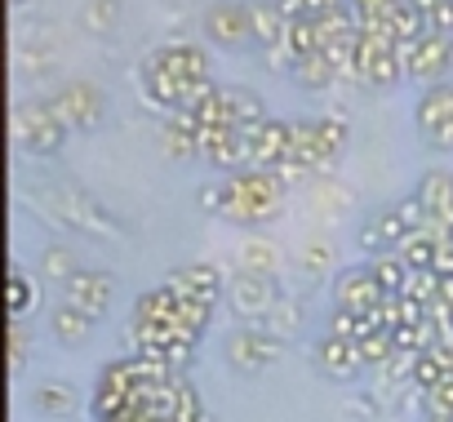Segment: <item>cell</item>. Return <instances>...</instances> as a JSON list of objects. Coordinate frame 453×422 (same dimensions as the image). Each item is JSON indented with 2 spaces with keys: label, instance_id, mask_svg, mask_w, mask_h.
<instances>
[{
  "label": "cell",
  "instance_id": "obj_1",
  "mask_svg": "<svg viewBox=\"0 0 453 422\" xmlns=\"http://www.w3.org/2000/svg\"><path fill=\"white\" fill-rule=\"evenodd\" d=\"M138 81L151 107L160 111H191L209 89V54L191 41H165L138 63Z\"/></svg>",
  "mask_w": 453,
  "mask_h": 422
},
{
  "label": "cell",
  "instance_id": "obj_2",
  "mask_svg": "<svg viewBox=\"0 0 453 422\" xmlns=\"http://www.w3.org/2000/svg\"><path fill=\"white\" fill-rule=\"evenodd\" d=\"M285 178L272 169H236L213 187H200V204L236 227H263L285 209Z\"/></svg>",
  "mask_w": 453,
  "mask_h": 422
},
{
  "label": "cell",
  "instance_id": "obj_3",
  "mask_svg": "<svg viewBox=\"0 0 453 422\" xmlns=\"http://www.w3.org/2000/svg\"><path fill=\"white\" fill-rule=\"evenodd\" d=\"M209 311H213V307H204V303L178 294V289L165 280V285L147 289V294L134 303V325H165V329H182V334L204 338V329H209Z\"/></svg>",
  "mask_w": 453,
  "mask_h": 422
},
{
  "label": "cell",
  "instance_id": "obj_4",
  "mask_svg": "<svg viewBox=\"0 0 453 422\" xmlns=\"http://www.w3.org/2000/svg\"><path fill=\"white\" fill-rule=\"evenodd\" d=\"M422 227H426V214H422L418 196H404V200H395V204H387V209H373V214L360 223V245H365L369 258L395 254V249H400L413 232H422Z\"/></svg>",
  "mask_w": 453,
  "mask_h": 422
},
{
  "label": "cell",
  "instance_id": "obj_5",
  "mask_svg": "<svg viewBox=\"0 0 453 422\" xmlns=\"http://www.w3.org/2000/svg\"><path fill=\"white\" fill-rule=\"evenodd\" d=\"M347 138H351V129H347L342 116L294 120V156H289V160H298L303 169H311V173L325 178V173L338 165V156L347 151Z\"/></svg>",
  "mask_w": 453,
  "mask_h": 422
},
{
  "label": "cell",
  "instance_id": "obj_6",
  "mask_svg": "<svg viewBox=\"0 0 453 422\" xmlns=\"http://www.w3.org/2000/svg\"><path fill=\"white\" fill-rule=\"evenodd\" d=\"M67 125L58 120V111L50 103H19L14 107V138L27 156H54L67 142Z\"/></svg>",
  "mask_w": 453,
  "mask_h": 422
},
{
  "label": "cell",
  "instance_id": "obj_7",
  "mask_svg": "<svg viewBox=\"0 0 453 422\" xmlns=\"http://www.w3.org/2000/svg\"><path fill=\"white\" fill-rule=\"evenodd\" d=\"M400 58H404V76L418 81L422 89H431V85H444L453 72V41L426 27L418 41L400 45Z\"/></svg>",
  "mask_w": 453,
  "mask_h": 422
},
{
  "label": "cell",
  "instance_id": "obj_8",
  "mask_svg": "<svg viewBox=\"0 0 453 422\" xmlns=\"http://www.w3.org/2000/svg\"><path fill=\"white\" fill-rule=\"evenodd\" d=\"M356 58H360V81L373 89H391L404 81V58H400V41L360 32L356 36Z\"/></svg>",
  "mask_w": 453,
  "mask_h": 422
},
{
  "label": "cell",
  "instance_id": "obj_9",
  "mask_svg": "<svg viewBox=\"0 0 453 422\" xmlns=\"http://www.w3.org/2000/svg\"><path fill=\"white\" fill-rule=\"evenodd\" d=\"M413 125L422 134V142H431L435 151H453V85H431L422 89L418 107H413Z\"/></svg>",
  "mask_w": 453,
  "mask_h": 422
},
{
  "label": "cell",
  "instance_id": "obj_10",
  "mask_svg": "<svg viewBox=\"0 0 453 422\" xmlns=\"http://www.w3.org/2000/svg\"><path fill=\"white\" fill-rule=\"evenodd\" d=\"M280 347H285V338L267 334L263 325H241L232 338H226V364H232L236 373H263L267 364L280 360Z\"/></svg>",
  "mask_w": 453,
  "mask_h": 422
},
{
  "label": "cell",
  "instance_id": "obj_11",
  "mask_svg": "<svg viewBox=\"0 0 453 422\" xmlns=\"http://www.w3.org/2000/svg\"><path fill=\"white\" fill-rule=\"evenodd\" d=\"M226 303H232L236 316H254L263 320L276 303H280V289H276V276H263V272H245L226 280Z\"/></svg>",
  "mask_w": 453,
  "mask_h": 422
},
{
  "label": "cell",
  "instance_id": "obj_12",
  "mask_svg": "<svg viewBox=\"0 0 453 422\" xmlns=\"http://www.w3.org/2000/svg\"><path fill=\"white\" fill-rule=\"evenodd\" d=\"M204 36L222 50H241L245 41H254V14L241 0H218L204 14Z\"/></svg>",
  "mask_w": 453,
  "mask_h": 422
},
{
  "label": "cell",
  "instance_id": "obj_13",
  "mask_svg": "<svg viewBox=\"0 0 453 422\" xmlns=\"http://www.w3.org/2000/svg\"><path fill=\"white\" fill-rule=\"evenodd\" d=\"M50 107L58 111V120L76 134V129H94L98 120H103V94H98V85H89V81H72V85H63L54 98H50Z\"/></svg>",
  "mask_w": 453,
  "mask_h": 422
},
{
  "label": "cell",
  "instance_id": "obj_14",
  "mask_svg": "<svg viewBox=\"0 0 453 422\" xmlns=\"http://www.w3.org/2000/svg\"><path fill=\"white\" fill-rule=\"evenodd\" d=\"M382 298L387 294H382V285H378L369 263L365 267H342L334 276V307L338 311H378Z\"/></svg>",
  "mask_w": 453,
  "mask_h": 422
},
{
  "label": "cell",
  "instance_id": "obj_15",
  "mask_svg": "<svg viewBox=\"0 0 453 422\" xmlns=\"http://www.w3.org/2000/svg\"><path fill=\"white\" fill-rule=\"evenodd\" d=\"M289 156H294V120H267L263 129L250 134V169L280 173Z\"/></svg>",
  "mask_w": 453,
  "mask_h": 422
},
{
  "label": "cell",
  "instance_id": "obj_16",
  "mask_svg": "<svg viewBox=\"0 0 453 422\" xmlns=\"http://www.w3.org/2000/svg\"><path fill=\"white\" fill-rule=\"evenodd\" d=\"M200 160H209V165L222 169V173L250 169V134L236 129V125L213 129V134H200Z\"/></svg>",
  "mask_w": 453,
  "mask_h": 422
},
{
  "label": "cell",
  "instance_id": "obj_17",
  "mask_svg": "<svg viewBox=\"0 0 453 422\" xmlns=\"http://www.w3.org/2000/svg\"><path fill=\"white\" fill-rule=\"evenodd\" d=\"M418 204H422V214L431 227H444L453 232V173L449 169H426L413 187Z\"/></svg>",
  "mask_w": 453,
  "mask_h": 422
},
{
  "label": "cell",
  "instance_id": "obj_18",
  "mask_svg": "<svg viewBox=\"0 0 453 422\" xmlns=\"http://www.w3.org/2000/svg\"><path fill=\"white\" fill-rule=\"evenodd\" d=\"M169 285H173L178 294L204 303V307H213L218 298H226V276H222V267H213V263H182V267L169 272Z\"/></svg>",
  "mask_w": 453,
  "mask_h": 422
},
{
  "label": "cell",
  "instance_id": "obj_19",
  "mask_svg": "<svg viewBox=\"0 0 453 422\" xmlns=\"http://www.w3.org/2000/svg\"><path fill=\"white\" fill-rule=\"evenodd\" d=\"M111 294H116L111 272H89V267H81L72 280H63V303H72V307H81V311H89V316H103V311L111 307Z\"/></svg>",
  "mask_w": 453,
  "mask_h": 422
},
{
  "label": "cell",
  "instance_id": "obj_20",
  "mask_svg": "<svg viewBox=\"0 0 453 422\" xmlns=\"http://www.w3.org/2000/svg\"><path fill=\"white\" fill-rule=\"evenodd\" d=\"M316 369H320V373H329L334 382H351V378L365 369L360 342L338 338V334H320V338H316Z\"/></svg>",
  "mask_w": 453,
  "mask_h": 422
},
{
  "label": "cell",
  "instance_id": "obj_21",
  "mask_svg": "<svg viewBox=\"0 0 453 422\" xmlns=\"http://www.w3.org/2000/svg\"><path fill=\"white\" fill-rule=\"evenodd\" d=\"M222 89H226V111H232V125H236V129L254 134V129H263V125L272 120L258 89H250V85H222Z\"/></svg>",
  "mask_w": 453,
  "mask_h": 422
},
{
  "label": "cell",
  "instance_id": "obj_22",
  "mask_svg": "<svg viewBox=\"0 0 453 422\" xmlns=\"http://www.w3.org/2000/svg\"><path fill=\"white\" fill-rule=\"evenodd\" d=\"M160 147L173 160H196L200 156V129H196L191 111H169V120L160 125Z\"/></svg>",
  "mask_w": 453,
  "mask_h": 422
},
{
  "label": "cell",
  "instance_id": "obj_23",
  "mask_svg": "<svg viewBox=\"0 0 453 422\" xmlns=\"http://www.w3.org/2000/svg\"><path fill=\"white\" fill-rule=\"evenodd\" d=\"M250 14H254V45L258 50H272L285 41V10H280V0H250Z\"/></svg>",
  "mask_w": 453,
  "mask_h": 422
},
{
  "label": "cell",
  "instance_id": "obj_24",
  "mask_svg": "<svg viewBox=\"0 0 453 422\" xmlns=\"http://www.w3.org/2000/svg\"><path fill=\"white\" fill-rule=\"evenodd\" d=\"M94 325H98V316H89V311H81V307H72V303H63V307L50 316V329H54V338H58L63 347H81V342L94 334Z\"/></svg>",
  "mask_w": 453,
  "mask_h": 422
},
{
  "label": "cell",
  "instance_id": "obj_25",
  "mask_svg": "<svg viewBox=\"0 0 453 422\" xmlns=\"http://www.w3.org/2000/svg\"><path fill=\"white\" fill-rule=\"evenodd\" d=\"M395 254H400V258H404L413 272H435V254H440V227H431V223H426V227H422V232H413V236H409V241H404Z\"/></svg>",
  "mask_w": 453,
  "mask_h": 422
},
{
  "label": "cell",
  "instance_id": "obj_26",
  "mask_svg": "<svg viewBox=\"0 0 453 422\" xmlns=\"http://www.w3.org/2000/svg\"><path fill=\"white\" fill-rule=\"evenodd\" d=\"M289 76H294V85H303L307 94H320V89H329V85L338 81V72H334V63H329V54H325V50H320V54L298 58Z\"/></svg>",
  "mask_w": 453,
  "mask_h": 422
},
{
  "label": "cell",
  "instance_id": "obj_27",
  "mask_svg": "<svg viewBox=\"0 0 453 422\" xmlns=\"http://www.w3.org/2000/svg\"><path fill=\"white\" fill-rule=\"evenodd\" d=\"M369 267H373L382 294H404L409 280H413V267H409L400 254H378V258H369Z\"/></svg>",
  "mask_w": 453,
  "mask_h": 422
},
{
  "label": "cell",
  "instance_id": "obj_28",
  "mask_svg": "<svg viewBox=\"0 0 453 422\" xmlns=\"http://www.w3.org/2000/svg\"><path fill=\"white\" fill-rule=\"evenodd\" d=\"M36 307H41V285H36L23 267H14V272H10V316H14V320H27Z\"/></svg>",
  "mask_w": 453,
  "mask_h": 422
},
{
  "label": "cell",
  "instance_id": "obj_29",
  "mask_svg": "<svg viewBox=\"0 0 453 422\" xmlns=\"http://www.w3.org/2000/svg\"><path fill=\"white\" fill-rule=\"evenodd\" d=\"M285 45H289L294 58L320 54V50H325V41H320V23H316L311 14H307V19H289V27H285Z\"/></svg>",
  "mask_w": 453,
  "mask_h": 422
},
{
  "label": "cell",
  "instance_id": "obj_30",
  "mask_svg": "<svg viewBox=\"0 0 453 422\" xmlns=\"http://www.w3.org/2000/svg\"><path fill=\"white\" fill-rule=\"evenodd\" d=\"M32 404H36L41 413H50V418H72V409H76V395H72V387H67V382L50 378V382H41V387H36Z\"/></svg>",
  "mask_w": 453,
  "mask_h": 422
},
{
  "label": "cell",
  "instance_id": "obj_31",
  "mask_svg": "<svg viewBox=\"0 0 453 422\" xmlns=\"http://www.w3.org/2000/svg\"><path fill=\"white\" fill-rule=\"evenodd\" d=\"M444 378H449V364L440 360V351H435V347H426V351H418V356H413V387H418L422 395H431Z\"/></svg>",
  "mask_w": 453,
  "mask_h": 422
},
{
  "label": "cell",
  "instance_id": "obj_32",
  "mask_svg": "<svg viewBox=\"0 0 453 422\" xmlns=\"http://www.w3.org/2000/svg\"><path fill=\"white\" fill-rule=\"evenodd\" d=\"M395 351H400V347H395V334H391V329H378V334H369V338L360 342L365 369H382V364H387Z\"/></svg>",
  "mask_w": 453,
  "mask_h": 422
},
{
  "label": "cell",
  "instance_id": "obj_33",
  "mask_svg": "<svg viewBox=\"0 0 453 422\" xmlns=\"http://www.w3.org/2000/svg\"><path fill=\"white\" fill-rule=\"evenodd\" d=\"M258 325H263L267 334H276V338H289V334H298V307H294V303H276Z\"/></svg>",
  "mask_w": 453,
  "mask_h": 422
},
{
  "label": "cell",
  "instance_id": "obj_34",
  "mask_svg": "<svg viewBox=\"0 0 453 422\" xmlns=\"http://www.w3.org/2000/svg\"><path fill=\"white\" fill-rule=\"evenodd\" d=\"M241 267H245V272L276 276V249H272L267 241H254V245H245V254H241Z\"/></svg>",
  "mask_w": 453,
  "mask_h": 422
},
{
  "label": "cell",
  "instance_id": "obj_35",
  "mask_svg": "<svg viewBox=\"0 0 453 422\" xmlns=\"http://www.w3.org/2000/svg\"><path fill=\"white\" fill-rule=\"evenodd\" d=\"M76 272H81V267H76V258H72V249H67V245H54V249L45 254V276H50V280H58V285H63V280H72Z\"/></svg>",
  "mask_w": 453,
  "mask_h": 422
},
{
  "label": "cell",
  "instance_id": "obj_36",
  "mask_svg": "<svg viewBox=\"0 0 453 422\" xmlns=\"http://www.w3.org/2000/svg\"><path fill=\"white\" fill-rule=\"evenodd\" d=\"M27 351H32V334H27L23 320H14V325H10V369H14V373H23Z\"/></svg>",
  "mask_w": 453,
  "mask_h": 422
},
{
  "label": "cell",
  "instance_id": "obj_37",
  "mask_svg": "<svg viewBox=\"0 0 453 422\" xmlns=\"http://www.w3.org/2000/svg\"><path fill=\"white\" fill-rule=\"evenodd\" d=\"M116 14H120V0H89L85 23H89L94 32H107V27L116 23Z\"/></svg>",
  "mask_w": 453,
  "mask_h": 422
},
{
  "label": "cell",
  "instance_id": "obj_38",
  "mask_svg": "<svg viewBox=\"0 0 453 422\" xmlns=\"http://www.w3.org/2000/svg\"><path fill=\"white\" fill-rule=\"evenodd\" d=\"M334 263V249L329 245H320V241H311L307 249H303V258H298V267L307 272V276H316V272H325Z\"/></svg>",
  "mask_w": 453,
  "mask_h": 422
},
{
  "label": "cell",
  "instance_id": "obj_39",
  "mask_svg": "<svg viewBox=\"0 0 453 422\" xmlns=\"http://www.w3.org/2000/svg\"><path fill=\"white\" fill-rule=\"evenodd\" d=\"M347 5H351L356 23H373V19H382V14L395 10V0H347Z\"/></svg>",
  "mask_w": 453,
  "mask_h": 422
},
{
  "label": "cell",
  "instance_id": "obj_40",
  "mask_svg": "<svg viewBox=\"0 0 453 422\" xmlns=\"http://www.w3.org/2000/svg\"><path fill=\"white\" fill-rule=\"evenodd\" d=\"M426 27L453 41V0H440V5H435V14L426 19Z\"/></svg>",
  "mask_w": 453,
  "mask_h": 422
},
{
  "label": "cell",
  "instance_id": "obj_41",
  "mask_svg": "<svg viewBox=\"0 0 453 422\" xmlns=\"http://www.w3.org/2000/svg\"><path fill=\"white\" fill-rule=\"evenodd\" d=\"M426 404H435V409H449V413H453V373H449L431 395H426Z\"/></svg>",
  "mask_w": 453,
  "mask_h": 422
},
{
  "label": "cell",
  "instance_id": "obj_42",
  "mask_svg": "<svg viewBox=\"0 0 453 422\" xmlns=\"http://www.w3.org/2000/svg\"><path fill=\"white\" fill-rule=\"evenodd\" d=\"M280 10H285V19H307L311 14V0H280Z\"/></svg>",
  "mask_w": 453,
  "mask_h": 422
},
{
  "label": "cell",
  "instance_id": "obj_43",
  "mask_svg": "<svg viewBox=\"0 0 453 422\" xmlns=\"http://www.w3.org/2000/svg\"><path fill=\"white\" fill-rule=\"evenodd\" d=\"M422 422H453L449 409H435V404H422Z\"/></svg>",
  "mask_w": 453,
  "mask_h": 422
},
{
  "label": "cell",
  "instance_id": "obj_44",
  "mask_svg": "<svg viewBox=\"0 0 453 422\" xmlns=\"http://www.w3.org/2000/svg\"><path fill=\"white\" fill-rule=\"evenodd\" d=\"M409 5H413V10H422V19H431V14H435V5H440V0H409Z\"/></svg>",
  "mask_w": 453,
  "mask_h": 422
},
{
  "label": "cell",
  "instance_id": "obj_45",
  "mask_svg": "<svg viewBox=\"0 0 453 422\" xmlns=\"http://www.w3.org/2000/svg\"><path fill=\"white\" fill-rule=\"evenodd\" d=\"M14 5H27V0H14Z\"/></svg>",
  "mask_w": 453,
  "mask_h": 422
}]
</instances>
